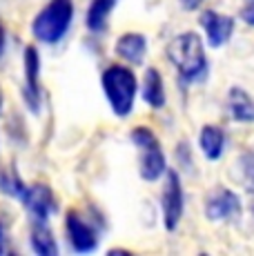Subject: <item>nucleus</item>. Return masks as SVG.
Returning a JSON list of instances; mask_svg holds the SVG:
<instances>
[{"label":"nucleus","mask_w":254,"mask_h":256,"mask_svg":"<svg viewBox=\"0 0 254 256\" xmlns=\"http://www.w3.org/2000/svg\"><path fill=\"white\" fill-rule=\"evenodd\" d=\"M168 56L185 82L201 80L205 72H208V58H205L203 40L194 32H185L174 36L172 42L168 45Z\"/></svg>","instance_id":"obj_1"},{"label":"nucleus","mask_w":254,"mask_h":256,"mask_svg":"<svg viewBox=\"0 0 254 256\" xmlns=\"http://www.w3.org/2000/svg\"><path fill=\"white\" fill-rule=\"evenodd\" d=\"M102 92L105 98L110 102L112 112L118 118H125L132 114L134 110V100H136V76L130 67L125 65H110L102 72Z\"/></svg>","instance_id":"obj_2"},{"label":"nucleus","mask_w":254,"mask_h":256,"mask_svg":"<svg viewBox=\"0 0 254 256\" xmlns=\"http://www.w3.org/2000/svg\"><path fill=\"white\" fill-rule=\"evenodd\" d=\"M74 20V2L72 0H50L47 7L34 18L32 34L45 45H56L70 32Z\"/></svg>","instance_id":"obj_3"},{"label":"nucleus","mask_w":254,"mask_h":256,"mask_svg":"<svg viewBox=\"0 0 254 256\" xmlns=\"http://www.w3.org/2000/svg\"><path fill=\"white\" fill-rule=\"evenodd\" d=\"M132 142L138 147L140 154V178L145 180H158L168 172L165 165V154L160 140L150 127H134L132 130Z\"/></svg>","instance_id":"obj_4"},{"label":"nucleus","mask_w":254,"mask_h":256,"mask_svg":"<svg viewBox=\"0 0 254 256\" xmlns=\"http://www.w3.org/2000/svg\"><path fill=\"white\" fill-rule=\"evenodd\" d=\"M183 187L176 172H168V178L163 185V194H160V210H163L165 228L170 232L178 228L180 218H183Z\"/></svg>","instance_id":"obj_5"},{"label":"nucleus","mask_w":254,"mask_h":256,"mask_svg":"<svg viewBox=\"0 0 254 256\" xmlns=\"http://www.w3.org/2000/svg\"><path fill=\"white\" fill-rule=\"evenodd\" d=\"M65 230L67 238H70L72 248L80 254H90L98 248V232L92 223H87V218H82L78 212H70L65 218Z\"/></svg>","instance_id":"obj_6"},{"label":"nucleus","mask_w":254,"mask_h":256,"mask_svg":"<svg viewBox=\"0 0 254 256\" xmlns=\"http://www.w3.org/2000/svg\"><path fill=\"white\" fill-rule=\"evenodd\" d=\"M20 200L25 203L27 212L32 214V218L36 223H47L52 214L58 212V203L56 196L47 185H32L25 190V194L20 196Z\"/></svg>","instance_id":"obj_7"},{"label":"nucleus","mask_w":254,"mask_h":256,"mask_svg":"<svg viewBox=\"0 0 254 256\" xmlns=\"http://www.w3.org/2000/svg\"><path fill=\"white\" fill-rule=\"evenodd\" d=\"M205 216L210 220H226V218H238L241 216V198L234 194L232 190H221L212 192L205 200Z\"/></svg>","instance_id":"obj_8"},{"label":"nucleus","mask_w":254,"mask_h":256,"mask_svg":"<svg viewBox=\"0 0 254 256\" xmlns=\"http://www.w3.org/2000/svg\"><path fill=\"white\" fill-rule=\"evenodd\" d=\"M40 56H38L36 47H27L25 49V90H22V96H25L27 107L38 114L40 112Z\"/></svg>","instance_id":"obj_9"},{"label":"nucleus","mask_w":254,"mask_h":256,"mask_svg":"<svg viewBox=\"0 0 254 256\" xmlns=\"http://www.w3.org/2000/svg\"><path fill=\"white\" fill-rule=\"evenodd\" d=\"M201 24L212 47H223L234 34V18L226 16V14L212 12V9L201 14Z\"/></svg>","instance_id":"obj_10"},{"label":"nucleus","mask_w":254,"mask_h":256,"mask_svg":"<svg viewBox=\"0 0 254 256\" xmlns=\"http://www.w3.org/2000/svg\"><path fill=\"white\" fill-rule=\"evenodd\" d=\"M226 112L234 122H254V98L241 87H232L228 92Z\"/></svg>","instance_id":"obj_11"},{"label":"nucleus","mask_w":254,"mask_h":256,"mask_svg":"<svg viewBox=\"0 0 254 256\" xmlns=\"http://www.w3.org/2000/svg\"><path fill=\"white\" fill-rule=\"evenodd\" d=\"M148 52V38L143 34H123V36L116 40V54H118L123 60L132 62V65H140Z\"/></svg>","instance_id":"obj_12"},{"label":"nucleus","mask_w":254,"mask_h":256,"mask_svg":"<svg viewBox=\"0 0 254 256\" xmlns=\"http://www.w3.org/2000/svg\"><path fill=\"white\" fill-rule=\"evenodd\" d=\"M198 147L208 160H218L226 150V132L216 125H203L198 134Z\"/></svg>","instance_id":"obj_13"},{"label":"nucleus","mask_w":254,"mask_h":256,"mask_svg":"<svg viewBox=\"0 0 254 256\" xmlns=\"http://www.w3.org/2000/svg\"><path fill=\"white\" fill-rule=\"evenodd\" d=\"M143 100L148 102L154 110H160L165 105V87H163V78H160L158 70L150 67L145 72V80H143Z\"/></svg>","instance_id":"obj_14"},{"label":"nucleus","mask_w":254,"mask_h":256,"mask_svg":"<svg viewBox=\"0 0 254 256\" xmlns=\"http://www.w3.org/2000/svg\"><path fill=\"white\" fill-rule=\"evenodd\" d=\"M116 2H118V0H92L90 9H87V18H85L87 29L100 34L107 24V18H110L112 12H114Z\"/></svg>","instance_id":"obj_15"},{"label":"nucleus","mask_w":254,"mask_h":256,"mask_svg":"<svg viewBox=\"0 0 254 256\" xmlns=\"http://www.w3.org/2000/svg\"><path fill=\"white\" fill-rule=\"evenodd\" d=\"M32 250L40 256H56L58 254V245L54 238L52 230L47 228V223H36L34 220L32 228Z\"/></svg>","instance_id":"obj_16"},{"label":"nucleus","mask_w":254,"mask_h":256,"mask_svg":"<svg viewBox=\"0 0 254 256\" xmlns=\"http://www.w3.org/2000/svg\"><path fill=\"white\" fill-rule=\"evenodd\" d=\"M238 167H241V176L243 183H246V190L254 194V152H243L241 158H238Z\"/></svg>","instance_id":"obj_17"},{"label":"nucleus","mask_w":254,"mask_h":256,"mask_svg":"<svg viewBox=\"0 0 254 256\" xmlns=\"http://www.w3.org/2000/svg\"><path fill=\"white\" fill-rule=\"evenodd\" d=\"M241 18L248 24H252V27H254V0H252V2H248V7L241 12Z\"/></svg>","instance_id":"obj_18"},{"label":"nucleus","mask_w":254,"mask_h":256,"mask_svg":"<svg viewBox=\"0 0 254 256\" xmlns=\"http://www.w3.org/2000/svg\"><path fill=\"white\" fill-rule=\"evenodd\" d=\"M7 252V234H4V228L0 223V254Z\"/></svg>","instance_id":"obj_19"},{"label":"nucleus","mask_w":254,"mask_h":256,"mask_svg":"<svg viewBox=\"0 0 254 256\" xmlns=\"http://www.w3.org/2000/svg\"><path fill=\"white\" fill-rule=\"evenodd\" d=\"M203 0H180V4H183L188 12H192V9H198V4H201Z\"/></svg>","instance_id":"obj_20"},{"label":"nucleus","mask_w":254,"mask_h":256,"mask_svg":"<svg viewBox=\"0 0 254 256\" xmlns=\"http://www.w3.org/2000/svg\"><path fill=\"white\" fill-rule=\"evenodd\" d=\"M2 52H4V27L0 22V56H2Z\"/></svg>","instance_id":"obj_21"},{"label":"nucleus","mask_w":254,"mask_h":256,"mask_svg":"<svg viewBox=\"0 0 254 256\" xmlns=\"http://www.w3.org/2000/svg\"><path fill=\"white\" fill-rule=\"evenodd\" d=\"M0 112H2V90H0Z\"/></svg>","instance_id":"obj_22"},{"label":"nucleus","mask_w":254,"mask_h":256,"mask_svg":"<svg viewBox=\"0 0 254 256\" xmlns=\"http://www.w3.org/2000/svg\"><path fill=\"white\" fill-rule=\"evenodd\" d=\"M252 214H254V205H252Z\"/></svg>","instance_id":"obj_23"},{"label":"nucleus","mask_w":254,"mask_h":256,"mask_svg":"<svg viewBox=\"0 0 254 256\" xmlns=\"http://www.w3.org/2000/svg\"><path fill=\"white\" fill-rule=\"evenodd\" d=\"M248 2H252V0H248Z\"/></svg>","instance_id":"obj_24"}]
</instances>
